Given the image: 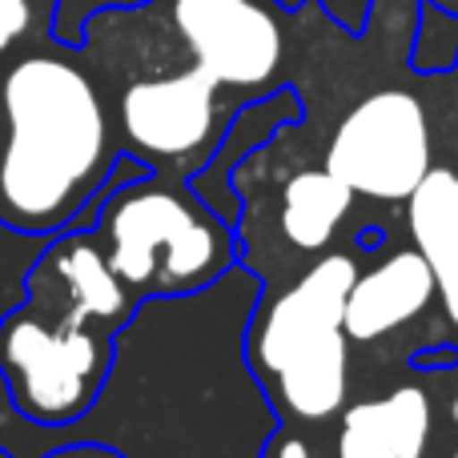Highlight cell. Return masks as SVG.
Returning a JSON list of instances; mask_svg holds the SVG:
<instances>
[{
	"instance_id": "19",
	"label": "cell",
	"mask_w": 458,
	"mask_h": 458,
	"mask_svg": "<svg viewBox=\"0 0 458 458\" xmlns=\"http://www.w3.org/2000/svg\"><path fill=\"white\" fill-rule=\"evenodd\" d=\"M451 414H454V422H458V398H454V411Z\"/></svg>"
},
{
	"instance_id": "18",
	"label": "cell",
	"mask_w": 458,
	"mask_h": 458,
	"mask_svg": "<svg viewBox=\"0 0 458 458\" xmlns=\"http://www.w3.org/2000/svg\"><path fill=\"white\" fill-rule=\"evenodd\" d=\"M277 458H310V451H306L301 443H285V446H282V454H277Z\"/></svg>"
},
{
	"instance_id": "3",
	"label": "cell",
	"mask_w": 458,
	"mask_h": 458,
	"mask_svg": "<svg viewBox=\"0 0 458 458\" xmlns=\"http://www.w3.org/2000/svg\"><path fill=\"white\" fill-rule=\"evenodd\" d=\"M105 366V346L72 322L53 330L29 310H13L0 322V382L37 430L77 422L97 403Z\"/></svg>"
},
{
	"instance_id": "1",
	"label": "cell",
	"mask_w": 458,
	"mask_h": 458,
	"mask_svg": "<svg viewBox=\"0 0 458 458\" xmlns=\"http://www.w3.org/2000/svg\"><path fill=\"white\" fill-rule=\"evenodd\" d=\"M214 306L217 285H209L190 346V366H177L182 358V293H157V298L141 301V310L113 338L97 403L77 422L56 427L61 446L93 443L125 458H229L214 438L201 435V427L229 422V427L274 435V411L261 406L253 382L225 390L222 398H193L222 366L242 358V346H237L214 366V374L193 366Z\"/></svg>"
},
{
	"instance_id": "16",
	"label": "cell",
	"mask_w": 458,
	"mask_h": 458,
	"mask_svg": "<svg viewBox=\"0 0 458 458\" xmlns=\"http://www.w3.org/2000/svg\"><path fill=\"white\" fill-rule=\"evenodd\" d=\"M29 21H32L29 0H0V53L29 29Z\"/></svg>"
},
{
	"instance_id": "9",
	"label": "cell",
	"mask_w": 458,
	"mask_h": 458,
	"mask_svg": "<svg viewBox=\"0 0 458 458\" xmlns=\"http://www.w3.org/2000/svg\"><path fill=\"white\" fill-rule=\"evenodd\" d=\"M438 282L435 269L422 253H398V258L382 261L366 277H354L346 293V314H342V330L358 342H370L390 334L394 326L411 322L422 314L430 298H435Z\"/></svg>"
},
{
	"instance_id": "6",
	"label": "cell",
	"mask_w": 458,
	"mask_h": 458,
	"mask_svg": "<svg viewBox=\"0 0 458 458\" xmlns=\"http://www.w3.org/2000/svg\"><path fill=\"white\" fill-rule=\"evenodd\" d=\"M174 21L214 85H261L282 61V32L253 0H177Z\"/></svg>"
},
{
	"instance_id": "17",
	"label": "cell",
	"mask_w": 458,
	"mask_h": 458,
	"mask_svg": "<svg viewBox=\"0 0 458 458\" xmlns=\"http://www.w3.org/2000/svg\"><path fill=\"white\" fill-rule=\"evenodd\" d=\"M48 458H117L109 446H93V443H69L61 451H53Z\"/></svg>"
},
{
	"instance_id": "7",
	"label": "cell",
	"mask_w": 458,
	"mask_h": 458,
	"mask_svg": "<svg viewBox=\"0 0 458 458\" xmlns=\"http://www.w3.org/2000/svg\"><path fill=\"white\" fill-rule=\"evenodd\" d=\"M354 277L358 269L350 258H326L285 298H277L258 338L261 366L282 374L298 354L322 346L334 334H346L342 314H346V293L354 285Z\"/></svg>"
},
{
	"instance_id": "15",
	"label": "cell",
	"mask_w": 458,
	"mask_h": 458,
	"mask_svg": "<svg viewBox=\"0 0 458 458\" xmlns=\"http://www.w3.org/2000/svg\"><path fill=\"white\" fill-rule=\"evenodd\" d=\"M338 458H398L382 438H374L370 430L346 422L342 427V443H338Z\"/></svg>"
},
{
	"instance_id": "5",
	"label": "cell",
	"mask_w": 458,
	"mask_h": 458,
	"mask_svg": "<svg viewBox=\"0 0 458 458\" xmlns=\"http://www.w3.org/2000/svg\"><path fill=\"white\" fill-rule=\"evenodd\" d=\"M109 269L125 285H149L157 274L165 285L198 282L217 261V233L193 217V209L174 193H133L117 201L105 222Z\"/></svg>"
},
{
	"instance_id": "14",
	"label": "cell",
	"mask_w": 458,
	"mask_h": 458,
	"mask_svg": "<svg viewBox=\"0 0 458 458\" xmlns=\"http://www.w3.org/2000/svg\"><path fill=\"white\" fill-rule=\"evenodd\" d=\"M346 422L370 430L374 438L390 446L398 458H419L427 446V430H430V403L422 390L403 386L382 403H362L346 414Z\"/></svg>"
},
{
	"instance_id": "10",
	"label": "cell",
	"mask_w": 458,
	"mask_h": 458,
	"mask_svg": "<svg viewBox=\"0 0 458 458\" xmlns=\"http://www.w3.org/2000/svg\"><path fill=\"white\" fill-rule=\"evenodd\" d=\"M411 225L419 253L435 269L446 314L458 326V174L435 169L422 177V185L411 193Z\"/></svg>"
},
{
	"instance_id": "8",
	"label": "cell",
	"mask_w": 458,
	"mask_h": 458,
	"mask_svg": "<svg viewBox=\"0 0 458 458\" xmlns=\"http://www.w3.org/2000/svg\"><path fill=\"white\" fill-rule=\"evenodd\" d=\"M214 89L217 85L201 69L133 85L121 101L129 141L157 157L193 153L214 129Z\"/></svg>"
},
{
	"instance_id": "13",
	"label": "cell",
	"mask_w": 458,
	"mask_h": 458,
	"mask_svg": "<svg viewBox=\"0 0 458 458\" xmlns=\"http://www.w3.org/2000/svg\"><path fill=\"white\" fill-rule=\"evenodd\" d=\"M56 274H61L64 290H69L72 326L89 322V318H121L129 310L125 282L109 269V261H105V253L97 245L69 242L56 253Z\"/></svg>"
},
{
	"instance_id": "20",
	"label": "cell",
	"mask_w": 458,
	"mask_h": 458,
	"mask_svg": "<svg viewBox=\"0 0 458 458\" xmlns=\"http://www.w3.org/2000/svg\"><path fill=\"white\" fill-rule=\"evenodd\" d=\"M454 458H458V451H454Z\"/></svg>"
},
{
	"instance_id": "11",
	"label": "cell",
	"mask_w": 458,
	"mask_h": 458,
	"mask_svg": "<svg viewBox=\"0 0 458 458\" xmlns=\"http://www.w3.org/2000/svg\"><path fill=\"white\" fill-rule=\"evenodd\" d=\"M350 190L346 182L322 169V174H298L285 185V201H282V229L298 250H318L330 242V233L338 229V222L350 209Z\"/></svg>"
},
{
	"instance_id": "2",
	"label": "cell",
	"mask_w": 458,
	"mask_h": 458,
	"mask_svg": "<svg viewBox=\"0 0 458 458\" xmlns=\"http://www.w3.org/2000/svg\"><path fill=\"white\" fill-rule=\"evenodd\" d=\"M105 161V113L85 72L29 56L0 89V222L45 233L69 222Z\"/></svg>"
},
{
	"instance_id": "12",
	"label": "cell",
	"mask_w": 458,
	"mask_h": 458,
	"mask_svg": "<svg viewBox=\"0 0 458 458\" xmlns=\"http://www.w3.org/2000/svg\"><path fill=\"white\" fill-rule=\"evenodd\" d=\"M282 398L301 419H326L346 398V334H334L322 346L298 354L282 374Z\"/></svg>"
},
{
	"instance_id": "4",
	"label": "cell",
	"mask_w": 458,
	"mask_h": 458,
	"mask_svg": "<svg viewBox=\"0 0 458 458\" xmlns=\"http://www.w3.org/2000/svg\"><path fill=\"white\" fill-rule=\"evenodd\" d=\"M326 169L366 198H411L430 174V137L422 105L411 93L366 97L334 133Z\"/></svg>"
}]
</instances>
